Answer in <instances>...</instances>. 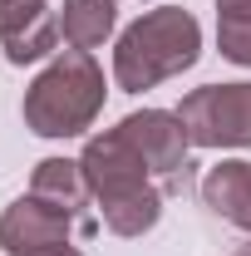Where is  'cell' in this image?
Here are the masks:
<instances>
[{
  "label": "cell",
  "instance_id": "obj_9",
  "mask_svg": "<svg viewBox=\"0 0 251 256\" xmlns=\"http://www.w3.org/2000/svg\"><path fill=\"white\" fill-rule=\"evenodd\" d=\"M30 192L40 197V202H50V207L74 212V217H84V207L94 202V192H89V182H84L79 158H44V162H34ZM84 222H94V217H84Z\"/></svg>",
  "mask_w": 251,
  "mask_h": 256
},
{
  "label": "cell",
  "instance_id": "obj_10",
  "mask_svg": "<svg viewBox=\"0 0 251 256\" xmlns=\"http://www.w3.org/2000/svg\"><path fill=\"white\" fill-rule=\"evenodd\" d=\"M118 25L114 0H64L60 5V34L69 50H98Z\"/></svg>",
  "mask_w": 251,
  "mask_h": 256
},
{
  "label": "cell",
  "instance_id": "obj_12",
  "mask_svg": "<svg viewBox=\"0 0 251 256\" xmlns=\"http://www.w3.org/2000/svg\"><path fill=\"white\" fill-rule=\"evenodd\" d=\"M232 256H251V246H242V252H232Z\"/></svg>",
  "mask_w": 251,
  "mask_h": 256
},
{
  "label": "cell",
  "instance_id": "obj_4",
  "mask_svg": "<svg viewBox=\"0 0 251 256\" xmlns=\"http://www.w3.org/2000/svg\"><path fill=\"white\" fill-rule=\"evenodd\" d=\"M192 148H251V84H202L178 104Z\"/></svg>",
  "mask_w": 251,
  "mask_h": 256
},
{
  "label": "cell",
  "instance_id": "obj_5",
  "mask_svg": "<svg viewBox=\"0 0 251 256\" xmlns=\"http://www.w3.org/2000/svg\"><path fill=\"white\" fill-rule=\"evenodd\" d=\"M98 222H84V217H74V212H64V207H50V202H40V197H20V202H10L5 207V217H0V246L10 256H60L69 252V242H74V232H94Z\"/></svg>",
  "mask_w": 251,
  "mask_h": 256
},
{
  "label": "cell",
  "instance_id": "obj_6",
  "mask_svg": "<svg viewBox=\"0 0 251 256\" xmlns=\"http://www.w3.org/2000/svg\"><path fill=\"white\" fill-rule=\"evenodd\" d=\"M128 143L143 153L148 162V172L158 178V188H182V178H188V153H192V138L182 118L178 114H168V108H143V114H128L124 124Z\"/></svg>",
  "mask_w": 251,
  "mask_h": 256
},
{
  "label": "cell",
  "instance_id": "obj_7",
  "mask_svg": "<svg viewBox=\"0 0 251 256\" xmlns=\"http://www.w3.org/2000/svg\"><path fill=\"white\" fill-rule=\"evenodd\" d=\"M0 44L10 64H34L54 54L60 15L50 10V0H0Z\"/></svg>",
  "mask_w": 251,
  "mask_h": 256
},
{
  "label": "cell",
  "instance_id": "obj_13",
  "mask_svg": "<svg viewBox=\"0 0 251 256\" xmlns=\"http://www.w3.org/2000/svg\"><path fill=\"white\" fill-rule=\"evenodd\" d=\"M60 256H79V252H74V246H69V252H60Z\"/></svg>",
  "mask_w": 251,
  "mask_h": 256
},
{
  "label": "cell",
  "instance_id": "obj_8",
  "mask_svg": "<svg viewBox=\"0 0 251 256\" xmlns=\"http://www.w3.org/2000/svg\"><path fill=\"white\" fill-rule=\"evenodd\" d=\"M202 202L207 212L222 217L236 232H251V162L246 158H222L202 178Z\"/></svg>",
  "mask_w": 251,
  "mask_h": 256
},
{
  "label": "cell",
  "instance_id": "obj_3",
  "mask_svg": "<svg viewBox=\"0 0 251 256\" xmlns=\"http://www.w3.org/2000/svg\"><path fill=\"white\" fill-rule=\"evenodd\" d=\"M104 69L94 64L89 50H64L44 64L25 89V128L40 138H79L84 128H94L104 108Z\"/></svg>",
  "mask_w": 251,
  "mask_h": 256
},
{
  "label": "cell",
  "instance_id": "obj_11",
  "mask_svg": "<svg viewBox=\"0 0 251 256\" xmlns=\"http://www.w3.org/2000/svg\"><path fill=\"white\" fill-rule=\"evenodd\" d=\"M217 44L232 64L251 69V0H217Z\"/></svg>",
  "mask_w": 251,
  "mask_h": 256
},
{
  "label": "cell",
  "instance_id": "obj_2",
  "mask_svg": "<svg viewBox=\"0 0 251 256\" xmlns=\"http://www.w3.org/2000/svg\"><path fill=\"white\" fill-rule=\"evenodd\" d=\"M202 54V25L182 5L143 10L114 44V84L124 94L158 89L162 79H178Z\"/></svg>",
  "mask_w": 251,
  "mask_h": 256
},
{
  "label": "cell",
  "instance_id": "obj_1",
  "mask_svg": "<svg viewBox=\"0 0 251 256\" xmlns=\"http://www.w3.org/2000/svg\"><path fill=\"white\" fill-rule=\"evenodd\" d=\"M79 168H84V182L98 202V217L114 236H143L153 232L158 217H162V188L148 172L143 153L128 143L124 128H104L84 143L79 153Z\"/></svg>",
  "mask_w": 251,
  "mask_h": 256
}]
</instances>
